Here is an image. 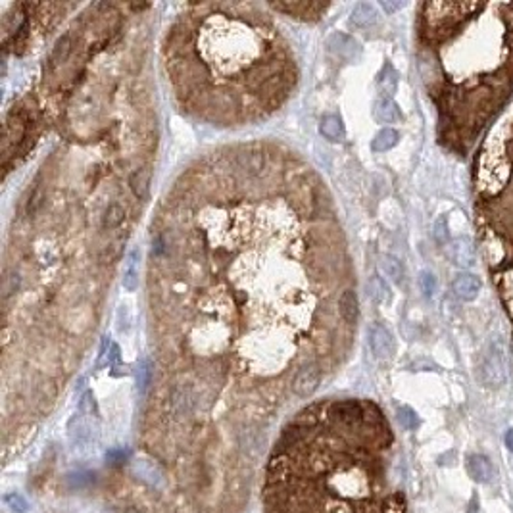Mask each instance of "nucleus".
Listing matches in <instances>:
<instances>
[{
	"mask_svg": "<svg viewBox=\"0 0 513 513\" xmlns=\"http://www.w3.org/2000/svg\"><path fill=\"white\" fill-rule=\"evenodd\" d=\"M392 431L373 402L302 409L277 438L264 477V513H406L390 475Z\"/></svg>",
	"mask_w": 513,
	"mask_h": 513,
	"instance_id": "obj_1",
	"label": "nucleus"
},
{
	"mask_svg": "<svg viewBox=\"0 0 513 513\" xmlns=\"http://www.w3.org/2000/svg\"><path fill=\"white\" fill-rule=\"evenodd\" d=\"M481 380L488 389H498L502 387L508 375H510V358H508V348L502 339H492L488 348L483 354L481 360Z\"/></svg>",
	"mask_w": 513,
	"mask_h": 513,
	"instance_id": "obj_2",
	"label": "nucleus"
},
{
	"mask_svg": "<svg viewBox=\"0 0 513 513\" xmlns=\"http://www.w3.org/2000/svg\"><path fill=\"white\" fill-rule=\"evenodd\" d=\"M319 383H321V369L315 363H308L296 371L295 379H293V392L300 398H306L314 394Z\"/></svg>",
	"mask_w": 513,
	"mask_h": 513,
	"instance_id": "obj_3",
	"label": "nucleus"
},
{
	"mask_svg": "<svg viewBox=\"0 0 513 513\" xmlns=\"http://www.w3.org/2000/svg\"><path fill=\"white\" fill-rule=\"evenodd\" d=\"M369 346L373 354L377 358H380V360H387V358H390L394 354V339L380 325H373L369 329Z\"/></svg>",
	"mask_w": 513,
	"mask_h": 513,
	"instance_id": "obj_4",
	"label": "nucleus"
},
{
	"mask_svg": "<svg viewBox=\"0 0 513 513\" xmlns=\"http://www.w3.org/2000/svg\"><path fill=\"white\" fill-rule=\"evenodd\" d=\"M237 163L238 168L244 171L247 175L256 177L266 168V154L262 152L260 148H256V146H248V148H244V150H240L237 154Z\"/></svg>",
	"mask_w": 513,
	"mask_h": 513,
	"instance_id": "obj_5",
	"label": "nucleus"
},
{
	"mask_svg": "<svg viewBox=\"0 0 513 513\" xmlns=\"http://www.w3.org/2000/svg\"><path fill=\"white\" fill-rule=\"evenodd\" d=\"M467 471H469V475L473 477V481L483 483V485L490 483L494 479V466L483 454H471L467 457Z\"/></svg>",
	"mask_w": 513,
	"mask_h": 513,
	"instance_id": "obj_6",
	"label": "nucleus"
},
{
	"mask_svg": "<svg viewBox=\"0 0 513 513\" xmlns=\"http://www.w3.org/2000/svg\"><path fill=\"white\" fill-rule=\"evenodd\" d=\"M454 293L457 298H461L466 302L475 300L481 293V279L473 273H459L454 279Z\"/></svg>",
	"mask_w": 513,
	"mask_h": 513,
	"instance_id": "obj_7",
	"label": "nucleus"
},
{
	"mask_svg": "<svg viewBox=\"0 0 513 513\" xmlns=\"http://www.w3.org/2000/svg\"><path fill=\"white\" fill-rule=\"evenodd\" d=\"M273 8L295 14L298 18H319L321 12H325L327 4H314V2H293V4H273Z\"/></svg>",
	"mask_w": 513,
	"mask_h": 513,
	"instance_id": "obj_8",
	"label": "nucleus"
},
{
	"mask_svg": "<svg viewBox=\"0 0 513 513\" xmlns=\"http://www.w3.org/2000/svg\"><path fill=\"white\" fill-rule=\"evenodd\" d=\"M339 310H341L342 319L348 325H354L358 321L360 315V302H358V295L354 290H344L339 300Z\"/></svg>",
	"mask_w": 513,
	"mask_h": 513,
	"instance_id": "obj_9",
	"label": "nucleus"
},
{
	"mask_svg": "<svg viewBox=\"0 0 513 513\" xmlns=\"http://www.w3.org/2000/svg\"><path fill=\"white\" fill-rule=\"evenodd\" d=\"M450 256L457 266H473L475 264V250L466 238H457L450 247Z\"/></svg>",
	"mask_w": 513,
	"mask_h": 513,
	"instance_id": "obj_10",
	"label": "nucleus"
},
{
	"mask_svg": "<svg viewBox=\"0 0 513 513\" xmlns=\"http://www.w3.org/2000/svg\"><path fill=\"white\" fill-rule=\"evenodd\" d=\"M150 179H152V171L146 170V168L137 170L129 177V187L139 200H148V196H150Z\"/></svg>",
	"mask_w": 513,
	"mask_h": 513,
	"instance_id": "obj_11",
	"label": "nucleus"
},
{
	"mask_svg": "<svg viewBox=\"0 0 513 513\" xmlns=\"http://www.w3.org/2000/svg\"><path fill=\"white\" fill-rule=\"evenodd\" d=\"M375 117L380 124H394L402 117V114H400L396 102L387 96V98H380L379 102L375 104Z\"/></svg>",
	"mask_w": 513,
	"mask_h": 513,
	"instance_id": "obj_12",
	"label": "nucleus"
},
{
	"mask_svg": "<svg viewBox=\"0 0 513 513\" xmlns=\"http://www.w3.org/2000/svg\"><path fill=\"white\" fill-rule=\"evenodd\" d=\"M139 250H131L129 256H127V264H125V271H124V286L133 293L135 288L139 286Z\"/></svg>",
	"mask_w": 513,
	"mask_h": 513,
	"instance_id": "obj_13",
	"label": "nucleus"
},
{
	"mask_svg": "<svg viewBox=\"0 0 513 513\" xmlns=\"http://www.w3.org/2000/svg\"><path fill=\"white\" fill-rule=\"evenodd\" d=\"M400 135L396 129H392V127H385V129H380L379 133L375 135V139H373V150L375 152H387L390 148H394L396 144H398Z\"/></svg>",
	"mask_w": 513,
	"mask_h": 513,
	"instance_id": "obj_14",
	"label": "nucleus"
},
{
	"mask_svg": "<svg viewBox=\"0 0 513 513\" xmlns=\"http://www.w3.org/2000/svg\"><path fill=\"white\" fill-rule=\"evenodd\" d=\"M319 131L323 135L325 139H329V141H342V137H344V127H342L341 117H337V115H327L323 117V122L319 125Z\"/></svg>",
	"mask_w": 513,
	"mask_h": 513,
	"instance_id": "obj_15",
	"label": "nucleus"
},
{
	"mask_svg": "<svg viewBox=\"0 0 513 513\" xmlns=\"http://www.w3.org/2000/svg\"><path fill=\"white\" fill-rule=\"evenodd\" d=\"M352 21L356 25H360V27H367V25L377 21V10L373 8L371 4H367V2H361L352 12Z\"/></svg>",
	"mask_w": 513,
	"mask_h": 513,
	"instance_id": "obj_16",
	"label": "nucleus"
},
{
	"mask_svg": "<svg viewBox=\"0 0 513 513\" xmlns=\"http://www.w3.org/2000/svg\"><path fill=\"white\" fill-rule=\"evenodd\" d=\"M125 219V209L122 204L117 202H112L108 208H106L104 216H102V227L104 229H115L119 227L124 223Z\"/></svg>",
	"mask_w": 513,
	"mask_h": 513,
	"instance_id": "obj_17",
	"label": "nucleus"
},
{
	"mask_svg": "<svg viewBox=\"0 0 513 513\" xmlns=\"http://www.w3.org/2000/svg\"><path fill=\"white\" fill-rule=\"evenodd\" d=\"M367 290H369V296L377 302V304H385L390 300V288L389 285L380 279V277H371L369 283H367Z\"/></svg>",
	"mask_w": 513,
	"mask_h": 513,
	"instance_id": "obj_18",
	"label": "nucleus"
},
{
	"mask_svg": "<svg viewBox=\"0 0 513 513\" xmlns=\"http://www.w3.org/2000/svg\"><path fill=\"white\" fill-rule=\"evenodd\" d=\"M71 52V38L69 35H64L62 38H58V43L54 45V50L50 54V67H56L60 64H64Z\"/></svg>",
	"mask_w": 513,
	"mask_h": 513,
	"instance_id": "obj_19",
	"label": "nucleus"
},
{
	"mask_svg": "<svg viewBox=\"0 0 513 513\" xmlns=\"http://www.w3.org/2000/svg\"><path fill=\"white\" fill-rule=\"evenodd\" d=\"M380 267H383L385 275L390 277L394 283H400L404 279V266H402V262H400L398 258L385 256L380 260Z\"/></svg>",
	"mask_w": 513,
	"mask_h": 513,
	"instance_id": "obj_20",
	"label": "nucleus"
},
{
	"mask_svg": "<svg viewBox=\"0 0 513 513\" xmlns=\"http://www.w3.org/2000/svg\"><path fill=\"white\" fill-rule=\"evenodd\" d=\"M19 285H21V277L18 271H14V269L6 271L2 277V298L8 300L10 296L16 295L19 290Z\"/></svg>",
	"mask_w": 513,
	"mask_h": 513,
	"instance_id": "obj_21",
	"label": "nucleus"
},
{
	"mask_svg": "<svg viewBox=\"0 0 513 513\" xmlns=\"http://www.w3.org/2000/svg\"><path fill=\"white\" fill-rule=\"evenodd\" d=\"M398 419H400V423H402L406 429H415L419 425V419H418V415H415V411L409 408H400Z\"/></svg>",
	"mask_w": 513,
	"mask_h": 513,
	"instance_id": "obj_22",
	"label": "nucleus"
},
{
	"mask_svg": "<svg viewBox=\"0 0 513 513\" xmlns=\"http://www.w3.org/2000/svg\"><path fill=\"white\" fill-rule=\"evenodd\" d=\"M43 200H45V192H43V189L37 185L35 190L31 192V196H29V206H27L29 216H35V214H37V209L41 208Z\"/></svg>",
	"mask_w": 513,
	"mask_h": 513,
	"instance_id": "obj_23",
	"label": "nucleus"
},
{
	"mask_svg": "<svg viewBox=\"0 0 513 513\" xmlns=\"http://www.w3.org/2000/svg\"><path fill=\"white\" fill-rule=\"evenodd\" d=\"M387 71H389V76H383L380 77V85L385 89V93H389L392 95L394 91H396V83H398V77H396V71L392 69L390 66H387Z\"/></svg>",
	"mask_w": 513,
	"mask_h": 513,
	"instance_id": "obj_24",
	"label": "nucleus"
},
{
	"mask_svg": "<svg viewBox=\"0 0 513 513\" xmlns=\"http://www.w3.org/2000/svg\"><path fill=\"white\" fill-rule=\"evenodd\" d=\"M433 235L437 238L440 244H444L448 240V227H446V218H440L437 219V223H435V231H433Z\"/></svg>",
	"mask_w": 513,
	"mask_h": 513,
	"instance_id": "obj_25",
	"label": "nucleus"
},
{
	"mask_svg": "<svg viewBox=\"0 0 513 513\" xmlns=\"http://www.w3.org/2000/svg\"><path fill=\"white\" fill-rule=\"evenodd\" d=\"M6 504L14 510V512H18V513H25L27 512V502L21 498V496L18 494H10L6 496Z\"/></svg>",
	"mask_w": 513,
	"mask_h": 513,
	"instance_id": "obj_26",
	"label": "nucleus"
},
{
	"mask_svg": "<svg viewBox=\"0 0 513 513\" xmlns=\"http://www.w3.org/2000/svg\"><path fill=\"white\" fill-rule=\"evenodd\" d=\"M419 283H421V288H423L425 296H433L435 288H437V279H435V277L431 275V273H423Z\"/></svg>",
	"mask_w": 513,
	"mask_h": 513,
	"instance_id": "obj_27",
	"label": "nucleus"
},
{
	"mask_svg": "<svg viewBox=\"0 0 513 513\" xmlns=\"http://www.w3.org/2000/svg\"><path fill=\"white\" fill-rule=\"evenodd\" d=\"M380 6L387 10L389 14H392V12H396V10L404 8V6H406V2H387V0H385V2H380Z\"/></svg>",
	"mask_w": 513,
	"mask_h": 513,
	"instance_id": "obj_28",
	"label": "nucleus"
},
{
	"mask_svg": "<svg viewBox=\"0 0 513 513\" xmlns=\"http://www.w3.org/2000/svg\"><path fill=\"white\" fill-rule=\"evenodd\" d=\"M119 361V348H117V344H112V352H110V363L115 365Z\"/></svg>",
	"mask_w": 513,
	"mask_h": 513,
	"instance_id": "obj_29",
	"label": "nucleus"
},
{
	"mask_svg": "<svg viewBox=\"0 0 513 513\" xmlns=\"http://www.w3.org/2000/svg\"><path fill=\"white\" fill-rule=\"evenodd\" d=\"M505 446L510 448V452H513V429H508L505 433Z\"/></svg>",
	"mask_w": 513,
	"mask_h": 513,
	"instance_id": "obj_30",
	"label": "nucleus"
},
{
	"mask_svg": "<svg viewBox=\"0 0 513 513\" xmlns=\"http://www.w3.org/2000/svg\"><path fill=\"white\" fill-rule=\"evenodd\" d=\"M124 513H144L143 510H139V508H127Z\"/></svg>",
	"mask_w": 513,
	"mask_h": 513,
	"instance_id": "obj_31",
	"label": "nucleus"
}]
</instances>
